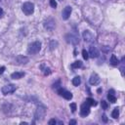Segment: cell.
<instances>
[{
  "label": "cell",
  "instance_id": "6da1fadb",
  "mask_svg": "<svg viewBox=\"0 0 125 125\" xmlns=\"http://www.w3.org/2000/svg\"><path fill=\"white\" fill-rule=\"evenodd\" d=\"M40 50H41V42L40 41H34V42H32L31 44L28 45L27 52H28V54L35 55V54L39 53Z\"/></svg>",
  "mask_w": 125,
  "mask_h": 125
},
{
  "label": "cell",
  "instance_id": "7a4b0ae2",
  "mask_svg": "<svg viewBox=\"0 0 125 125\" xmlns=\"http://www.w3.org/2000/svg\"><path fill=\"white\" fill-rule=\"evenodd\" d=\"M22 9H23V12L26 16H29L34 12V4L32 2H26L23 4Z\"/></svg>",
  "mask_w": 125,
  "mask_h": 125
},
{
  "label": "cell",
  "instance_id": "3957f363",
  "mask_svg": "<svg viewBox=\"0 0 125 125\" xmlns=\"http://www.w3.org/2000/svg\"><path fill=\"white\" fill-rule=\"evenodd\" d=\"M17 90V86L14 85V84H8L6 86H3L2 89H1V92L3 95H10V94L14 93L15 91Z\"/></svg>",
  "mask_w": 125,
  "mask_h": 125
},
{
  "label": "cell",
  "instance_id": "277c9868",
  "mask_svg": "<svg viewBox=\"0 0 125 125\" xmlns=\"http://www.w3.org/2000/svg\"><path fill=\"white\" fill-rule=\"evenodd\" d=\"M45 112H46V108H45L44 106H42V105L39 106V107L37 108L36 111H35V119L41 120V119L44 117Z\"/></svg>",
  "mask_w": 125,
  "mask_h": 125
},
{
  "label": "cell",
  "instance_id": "5b68a950",
  "mask_svg": "<svg viewBox=\"0 0 125 125\" xmlns=\"http://www.w3.org/2000/svg\"><path fill=\"white\" fill-rule=\"evenodd\" d=\"M57 92H58V94L61 97L65 98L66 100H71L72 99V94L69 91H68V90H66L64 88H59L57 90Z\"/></svg>",
  "mask_w": 125,
  "mask_h": 125
},
{
  "label": "cell",
  "instance_id": "8992f818",
  "mask_svg": "<svg viewBox=\"0 0 125 125\" xmlns=\"http://www.w3.org/2000/svg\"><path fill=\"white\" fill-rule=\"evenodd\" d=\"M89 113H90V106L86 103L82 104L80 107V115L82 117H86L87 115H89Z\"/></svg>",
  "mask_w": 125,
  "mask_h": 125
},
{
  "label": "cell",
  "instance_id": "52a82bcc",
  "mask_svg": "<svg viewBox=\"0 0 125 125\" xmlns=\"http://www.w3.org/2000/svg\"><path fill=\"white\" fill-rule=\"evenodd\" d=\"M94 38H95V36H94V34L91 32L90 30H85L84 32H83V39H84L86 42H88V43L93 42Z\"/></svg>",
  "mask_w": 125,
  "mask_h": 125
},
{
  "label": "cell",
  "instance_id": "ba28073f",
  "mask_svg": "<svg viewBox=\"0 0 125 125\" xmlns=\"http://www.w3.org/2000/svg\"><path fill=\"white\" fill-rule=\"evenodd\" d=\"M71 12H72V8L70 6H67L66 8H64L62 12V18L64 20H68L71 15Z\"/></svg>",
  "mask_w": 125,
  "mask_h": 125
},
{
  "label": "cell",
  "instance_id": "9c48e42d",
  "mask_svg": "<svg viewBox=\"0 0 125 125\" xmlns=\"http://www.w3.org/2000/svg\"><path fill=\"white\" fill-rule=\"evenodd\" d=\"M66 38H67V41L68 43H71V44H73V45H76V44H78L79 43V38H78V36H76V35H73V34H68L67 36H66Z\"/></svg>",
  "mask_w": 125,
  "mask_h": 125
},
{
  "label": "cell",
  "instance_id": "30bf717a",
  "mask_svg": "<svg viewBox=\"0 0 125 125\" xmlns=\"http://www.w3.org/2000/svg\"><path fill=\"white\" fill-rule=\"evenodd\" d=\"M88 54H89V57H91V58L94 59V58H98V57L100 56V52H99V50L97 49V47L91 46V47L89 48Z\"/></svg>",
  "mask_w": 125,
  "mask_h": 125
},
{
  "label": "cell",
  "instance_id": "8fae6325",
  "mask_svg": "<svg viewBox=\"0 0 125 125\" xmlns=\"http://www.w3.org/2000/svg\"><path fill=\"white\" fill-rule=\"evenodd\" d=\"M100 81H101V78L99 77L98 74H96V73H92L91 74L90 79H89V82H90L91 85L96 86V85H98L99 83H100Z\"/></svg>",
  "mask_w": 125,
  "mask_h": 125
},
{
  "label": "cell",
  "instance_id": "7c38bea8",
  "mask_svg": "<svg viewBox=\"0 0 125 125\" xmlns=\"http://www.w3.org/2000/svg\"><path fill=\"white\" fill-rule=\"evenodd\" d=\"M16 62H17V64L19 65H26L28 62V58L27 57H25L23 55H20L16 58Z\"/></svg>",
  "mask_w": 125,
  "mask_h": 125
},
{
  "label": "cell",
  "instance_id": "4fadbf2b",
  "mask_svg": "<svg viewBox=\"0 0 125 125\" xmlns=\"http://www.w3.org/2000/svg\"><path fill=\"white\" fill-rule=\"evenodd\" d=\"M55 22L52 19H49V20H47L46 22H45V24H44V26H45V28H47L48 30H53L54 29V27H55Z\"/></svg>",
  "mask_w": 125,
  "mask_h": 125
},
{
  "label": "cell",
  "instance_id": "5bb4252c",
  "mask_svg": "<svg viewBox=\"0 0 125 125\" xmlns=\"http://www.w3.org/2000/svg\"><path fill=\"white\" fill-rule=\"evenodd\" d=\"M24 76H25L24 71H16V72H13L11 74V78H13V79H21Z\"/></svg>",
  "mask_w": 125,
  "mask_h": 125
},
{
  "label": "cell",
  "instance_id": "9a60e30c",
  "mask_svg": "<svg viewBox=\"0 0 125 125\" xmlns=\"http://www.w3.org/2000/svg\"><path fill=\"white\" fill-rule=\"evenodd\" d=\"M108 99H109V101L110 103H112V104H114V103L116 102V97L114 96V91H113V90H109V91Z\"/></svg>",
  "mask_w": 125,
  "mask_h": 125
},
{
  "label": "cell",
  "instance_id": "2e32d148",
  "mask_svg": "<svg viewBox=\"0 0 125 125\" xmlns=\"http://www.w3.org/2000/svg\"><path fill=\"white\" fill-rule=\"evenodd\" d=\"M110 64L112 66H117L119 64V60L117 59V57L115 55H111V57H110Z\"/></svg>",
  "mask_w": 125,
  "mask_h": 125
},
{
  "label": "cell",
  "instance_id": "e0dca14e",
  "mask_svg": "<svg viewBox=\"0 0 125 125\" xmlns=\"http://www.w3.org/2000/svg\"><path fill=\"white\" fill-rule=\"evenodd\" d=\"M111 116H112V118H114V119L118 118V116H119V109H118V108H115V109L112 110Z\"/></svg>",
  "mask_w": 125,
  "mask_h": 125
},
{
  "label": "cell",
  "instance_id": "ac0fdd59",
  "mask_svg": "<svg viewBox=\"0 0 125 125\" xmlns=\"http://www.w3.org/2000/svg\"><path fill=\"white\" fill-rule=\"evenodd\" d=\"M81 83V79L79 76H75L73 79H72V84H73L74 86H79Z\"/></svg>",
  "mask_w": 125,
  "mask_h": 125
},
{
  "label": "cell",
  "instance_id": "d6986e66",
  "mask_svg": "<svg viewBox=\"0 0 125 125\" xmlns=\"http://www.w3.org/2000/svg\"><path fill=\"white\" fill-rule=\"evenodd\" d=\"M86 104H88L89 106H97V102L93 98H87L86 99Z\"/></svg>",
  "mask_w": 125,
  "mask_h": 125
},
{
  "label": "cell",
  "instance_id": "ffe728a7",
  "mask_svg": "<svg viewBox=\"0 0 125 125\" xmlns=\"http://www.w3.org/2000/svg\"><path fill=\"white\" fill-rule=\"evenodd\" d=\"M81 67H82V62L80 61H76V62H73V64H71V68H79Z\"/></svg>",
  "mask_w": 125,
  "mask_h": 125
},
{
  "label": "cell",
  "instance_id": "44dd1931",
  "mask_svg": "<svg viewBox=\"0 0 125 125\" xmlns=\"http://www.w3.org/2000/svg\"><path fill=\"white\" fill-rule=\"evenodd\" d=\"M101 106H102V109H108L109 104H108V102H106V101H102V102H101Z\"/></svg>",
  "mask_w": 125,
  "mask_h": 125
},
{
  "label": "cell",
  "instance_id": "7402d4cb",
  "mask_svg": "<svg viewBox=\"0 0 125 125\" xmlns=\"http://www.w3.org/2000/svg\"><path fill=\"white\" fill-rule=\"evenodd\" d=\"M82 57H83V59H84V60H88V58H89V54H88V52L85 49L82 50Z\"/></svg>",
  "mask_w": 125,
  "mask_h": 125
},
{
  "label": "cell",
  "instance_id": "603a6c76",
  "mask_svg": "<svg viewBox=\"0 0 125 125\" xmlns=\"http://www.w3.org/2000/svg\"><path fill=\"white\" fill-rule=\"evenodd\" d=\"M70 109H71V111L72 112H75V110H76V104L75 103H72V104H70Z\"/></svg>",
  "mask_w": 125,
  "mask_h": 125
},
{
  "label": "cell",
  "instance_id": "cb8c5ba5",
  "mask_svg": "<svg viewBox=\"0 0 125 125\" xmlns=\"http://www.w3.org/2000/svg\"><path fill=\"white\" fill-rule=\"evenodd\" d=\"M50 5L52 8H57V2L56 0H50Z\"/></svg>",
  "mask_w": 125,
  "mask_h": 125
},
{
  "label": "cell",
  "instance_id": "d4e9b609",
  "mask_svg": "<svg viewBox=\"0 0 125 125\" xmlns=\"http://www.w3.org/2000/svg\"><path fill=\"white\" fill-rule=\"evenodd\" d=\"M48 123H49V125H55V124H57V123H58V121H57L55 118H52L51 120H49V122H48Z\"/></svg>",
  "mask_w": 125,
  "mask_h": 125
},
{
  "label": "cell",
  "instance_id": "484cf974",
  "mask_svg": "<svg viewBox=\"0 0 125 125\" xmlns=\"http://www.w3.org/2000/svg\"><path fill=\"white\" fill-rule=\"evenodd\" d=\"M103 121L104 122H108V117H107L106 114H104V115H103Z\"/></svg>",
  "mask_w": 125,
  "mask_h": 125
},
{
  "label": "cell",
  "instance_id": "4316f807",
  "mask_svg": "<svg viewBox=\"0 0 125 125\" xmlns=\"http://www.w3.org/2000/svg\"><path fill=\"white\" fill-rule=\"evenodd\" d=\"M45 70H46V71L44 72V73H45V75H48V74H50V73H51V71H50V68H46Z\"/></svg>",
  "mask_w": 125,
  "mask_h": 125
},
{
  "label": "cell",
  "instance_id": "83f0119b",
  "mask_svg": "<svg viewBox=\"0 0 125 125\" xmlns=\"http://www.w3.org/2000/svg\"><path fill=\"white\" fill-rule=\"evenodd\" d=\"M4 70H5V67H1V68H0V74H2L3 72H4Z\"/></svg>",
  "mask_w": 125,
  "mask_h": 125
},
{
  "label": "cell",
  "instance_id": "f1b7e54d",
  "mask_svg": "<svg viewBox=\"0 0 125 125\" xmlns=\"http://www.w3.org/2000/svg\"><path fill=\"white\" fill-rule=\"evenodd\" d=\"M76 124V121L75 120H70L69 121V125H75Z\"/></svg>",
  "mask_w": 125,
  "mask_h": 125
},
{
  "label": "cell",
  "instance_id": "f546056e",
  "mask_svg": "<svg viewBox=\"0 0 125 125\" xmlns=\"http://www.w3.org/2000/svg\"><path fill=\"white\" fill-rule=\"evenodd\" d=\"M3 9L2 8H0V17H2V15H3Z\"/></svg>",
  "mask_w": 125,
  "mask_h": 125
},
{
  "label": "cell",
  "instance_id": "4dcf8cb0",
  "mask_svg": "<svg viewBox=\"0 0 125 125\" xmlns=\"http://www.w3.org/2000/svg\"><path fill=\"white\" fill-rule=\"evenodd\" d=\"M0 1H1V0H0Z\"/></svg>",
  "mask_w": 125,
  "mask_h": 125
}]
</instances>
